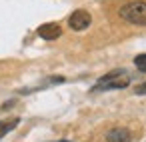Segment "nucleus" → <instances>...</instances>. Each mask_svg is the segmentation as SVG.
<instances>
[{
	"label": "nucleus",
	"instance_id": "nucleus-7",
	"mask_svg": "<svg viewBox=\"0 0 146 142\" xmlns=\"http://www.w3.org/2000/svg\"><path fill=\"white\" fill-rule=\"evenodd\" d=\"M134 64H136V68H140L142 72H146V54H138L134 58Z\"/></svg>",
	"mask_w": 146,
	"mask_h": 142
},
{
	"label": "nucleus",
	"instance_id": "nucleus-9",
	"mask_svg": "<svg viewBox=\"0 0 146 142\" xmlns=\"http://www.w3.org/2000/svg\"><path fill=\"white\" fill-rule=\"evenodd\" d=\"M14 104H16V102H14V100H8V102H6V104H4V106H2V110H8V108H12V106H14Z\"/></svg>",
	"mask_w": 146,
	"mask_h": 142
},
{
	"label": "nucleus",
	"instance_id": "nucleus-4",
	"mask_svg": "<svg viewBox=\"0 0 146 142\" xmlns=\"http://www.w3.org/2000/svg\"><path fill=\"white\" fill-rule=\"evenodd\" d=\"M36 34H38L42 40H56V38L62 36V28H60V24H56V22H46V24L38 26Z\"/></svg>",
	"mask_w": 146,
	"mask_h": 142
},
{
	"label": "nucleus",
	"instance_id": "nucleus-8",
	"mask_svg": "<svg viewBox=\"0 0 146 142\" xmlns=\"http://www.w3.org/2000/svg\"><path fill=\"white\" fill-rule=\"evenodd\" d=\"M134 92H136L138 96H144V94H146V82H142V84H138V86L134 88Z\"/></svg>",
	"mask_w": 146,
	"mask_h": 142
},
{
	"label": "nucleus",
	"instance_id": "nucleus-3",
	"mask_svg": "<svg viewBox=\"0 0 146 142\" xmlns=\"http://www.w3.org/2000/svg\"><path fill=\"white\" fill-rule=\"evenodd\" d=\"M92 24V16L88 10H74L68 18V26L74 30V32H82L86 30L88 26Z\"/></svg>",
	"mask_w": 146,
	"mask_h": 142
},
{
	"label": "nucleus",
	"instance_id": "nucleus-2",
	"mask_svg": "<svg viewBox=\"0 0 146 142\" xmlns=\"http://www.w3.org/2000/svg\"><path fill=\"white\" fill-rule=\"evenodd\" d=\"M130 84V76L126 74V70H112L108 74H104L92 90H120V88H126Z\"/></svg>",
	"mask_w": 146,
	"mask_h": 142
},
{
	"label": "nucleus",
	"instance_id": "nucleus-1",
	"mask_svg": "<svg viewBox=\"0 0 146 142\" xmlns=\"http://www.w3.org/2000/svg\"><path fill=\"white\" fill-rule=\"evenodd\" d=\"M118 14L128 24L146 26V0H132V2L122 4L120 10H118Z\"/></svg>",
	"mask_w": 146,
	"mask_h": 142
},
{
	"label": "nucleus",
	"instance_id": "nucleus-10",
	"mask_svg": "<svg viewBox=\"0 0 146 142\" xmlns=\"http://www.w3.org/2000/svg\"><path fill=\"white\" fill-rule=\"evenodd\" d=\"M58 142H68V140H58Z\"/></svg>",
	"mask_w": 146,
	"mask_h": 142
},
{
	"label": "nucleus",
	"instance_id": "nucleus-6",
	"mask_svg": "<svg viewBox=\"0 0 146 142\" xmlns=\"http://www.w3.org/2000/svg\"><path fill=\"white\" fill-rule=\"evenodd\" d=\"M20 124V118H8V120H0V138L6 136L10 130H14Z\"/></svg>",
	"mask_w": 146,
	"mask_h": 142
},
{
	"label": "nucleus",
	"instance_id": "nucleus-5",
	"mask_svg": "<svg viewBox=\"0 0 146 142\" xmlns=\"http://www.w3.org/2000/svg\"><path fill=\"white\" fill-rule=\"evenodd\" d=\"M106 142H132V134L128 128H112L106 132Z\"/></svg>",
	"mask_w": 146,
	"mask_h": 142
}]
</instances>
